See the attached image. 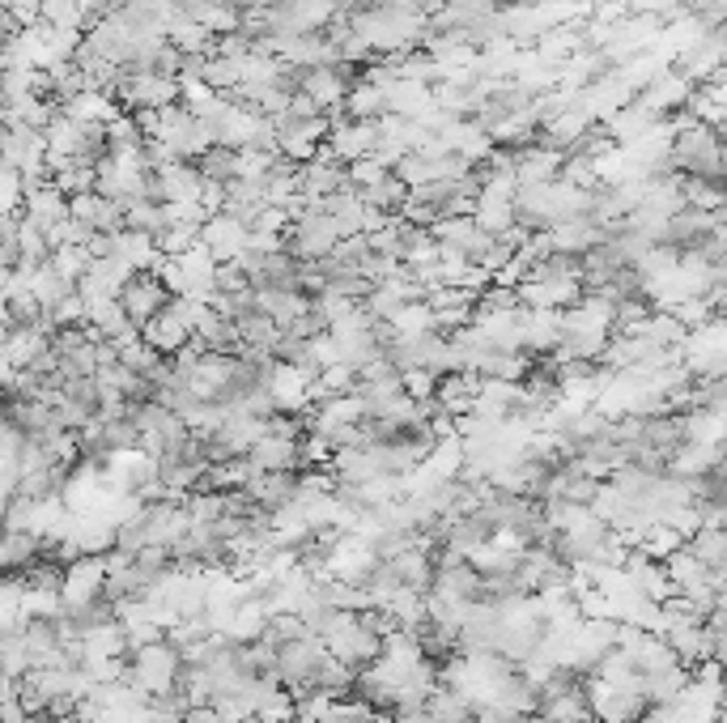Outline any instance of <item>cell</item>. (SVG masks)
<instances>
[{
    "label": "cell",
    "instance_id": "cell-1",
    "mask_svg": "<svg viewBox=\"0 0 727 723\" xmlns=\"http://www.w3.org/2000/svg\"><path fill=\"white\" fill-rule=\"evenodd\" d=\"M319 643H323V651L332 655V660H340L345 668H366L370 660H379V651H384V638L379 634H370V630L358 622V613H345V608H337L332 617H328V626L319 630Z\"/></svg>",
    "mask_w": 727,
    "mask_h": 723
},
{
    "label": "cell",
    "instance_id": "cell-2",
    "mask_svg": "<svg viewBox=\"0 0 727 723\" xmlns=\"http://www.w3.org/2000/svg\"><path fill=\"white\" fill-rule=\"evenodd\" d=\"M170 298H175V294L162 286V277H158L153 268H149V273H132L120 286V294H116V303L123 307V315H128L132 328H146L153 315L167 311Z\"/></svg>",
    "mask_w": 727,
    "mask_h": 723
},
{
    "label": "cell",
    "instance_id": "cell-3",
    "mask_svg": "<svg viewBox=\"0 0 727 723\" xmlns=\"http://www.w3.org/2000/svg\"><path fill=\"white\" fill-rule=\"evenodd\" d=\"M587 702H591V720L596 723H638L651 711V702L643 699V694L613 690V685L596 681V676H587Z\"/></svg>",
    "mask_w": 727,
    "mask_h": 723
},
{
    "label": "cell",
    "instance_id": "cell-4",
    "mask_svg": "<svg viewBox=\"0 0 727 723\" xmlns=\"http://www.w3.org/2000/svg\"><path fill=\"white\" fill-rule=\"evenodd\" d=\"M107 583V562L102 557H73L60 575V608H81L102 596Z\"/></svg>",
    "mask_w": 727,
    "mask_h": 723
},
{
    "label": "cell",
    "instance_id": "cell-5",
    "mask_svg": "<svg viewBox=\"0 0 727 723\" xmlns=\"http://www.w3.org/2000/svg\"><path fill=\"white\" fill-rule=\"evenodd\" d=\"M69 217L81 221V226H90L94 235H120L123 230V209L116 200H107V196H94V192H81V196H69Z\"/></svg>",
    "mask_w": 727,
    "mask_h": 723
},
{
    "label": "cell",
    "instance_id": "cell-6",
    "mask_svg": "<svg viewBox=\"0 0 727 723\" xmlns=\"http://www.w3.org/2000/svg\"><path fill=\"white\" fill-rule=\"evenodd\" d=\"M247 459H251L260 473H302L298 438H281V434H265V438H256V447L247 452Z\"/></svg>",
    "mask_w": 727,
    "mask_h": 723
},
{
    "label": "cell",
    "instance_id": "cell-7",
    "mask_svg": "<svg viewBox=\"0 0 727 723\" xmlns=\"http://www.w3.org/2000/svg\"><path fill=\"white\" fill-rule=\"evenodd\" d=\"M391 575L400 578V587H409V592H430V583H435V554L430 549H417V545H409V549H400L396 557H388Z\"/></svg>",
    "mask_w": 727,
    "mask_h": 723
},
{
    "label": "cell",
    "instance_id": "cell-8",
    "mask_svg": "<svg viewBox=\"0 0 727 723\" xmlns=\"http://www.w3.org/2000/svg\"><path fill=\"white\" fill-rule=\"evenodd\" d=\"M39 557H43V536L0 528V575H9V571H26V566L39 562Z\"/></svg>",
    "mask_w": 727,
    "mask_h": 723
},
{
    "label": "cell",
    "instance_id": "cell-9",
    "mask_svg": "<svg viewBox=\"0 0 727 723\" xmlns=\"http://www.w3.org/2000/svg\"><path fill=\"white\" fill-rule=\"evenodd\" d=\"M340 116H345V120H379V116H388L384 86L353 81V86H349V95L340 98Z\"/></svg>",
    "mask_w": 727,
    "mask_h": 723
},
{
    "label": "cell",
    "instance_id": "cell-10",
    "mask_svg": "<svg viewBox=\"0 0 727 723\" xmlns=\"http://www.w3.org/2000/svg\"><path fill=\"white\" fill-rule=\"evenodd\" d=\"M651 123H659V116H655L643 98H634L630 107H621V111L605 123V132L613 137V141H634V137H647Z\"/></svg>",
    "mask_w": 727,
    "mask_h": 723
},
{
    "label": "cell",
    "instance_id": "cell-11",
    "mask_svg": "<svg viewBox=\"0 0 727 723\" xmlns=\"http://www.w3.org/2000/svg\"><path fill=\"white\" fill-rule=\"evenodd\" d=\"M358 200H362L366 209H375V214H388V217H396L400 209H405V200H409V188L396 179V175H384L379 184H370V188H362L358 192Z\"/></svg>",
    "mask_w": 727,
    "mask_h": 723
},
{
    "label": "cell",
    "instance_id": "cell-12",
    "mask_svg": "<svg viewBox=\"0 0 727 723\" xmlns=\"http://www.w3.org/2000/svg\"><path fill=\"white\" fill-rule=\"evenodd\" d=\"M235 328H239V340L242 349H260V354H272V345H277V337H281V328L268 319L260 307L256 311H247L235 319Z\"/></svg>",
    "mask_w": 727,
    "mask_h": 723
},
{
    "label": "cell",
    "instance_id": "cell-13",
    "mask_svg": "<svg viewBox=\"0 0 727 723\" xmlns=\"http://www.w3.org/2000/svg\"><path fill=\"white\" fill-rule=\"evenodd\" d=\"M192 167L200 170V179H209V184H230V179H239V149L209 145L200 158H192Z\"/></svg>",
    "mask_w": 727,
    "mask_h": 723
},
{
    "label": "cell",
    "instance_id": "cell-14",
    "mask_svg": "<svg viewBox=\"0 0 727 723\" xmlns=\"http://www.w3.org/2000/svg\"><path fill=\"white\" fill-rule=\"evenodd\" d=\"M685 549L698 557L706 571H724L727 566V532L724 528H698L689 541H685Z\"/></svg>",
    "mask_w": 727,
    "mask_h": 723
},
{
    "label": "cell",
    "instance_id": "cell-15",
    "mask_svg": "<svg viewBox=\"0 0 727 723\" xmlns=\"http://www.w3.org/2000/svg\"><path fill=\"white\" fill-rule=\"evenodd\" d=\"M123 230H137V235H158L167 230V205H153V200H132L123 205Z\"/></svg>",
    "mask_w": 727,
    "mask_h": 723
},
{
    "label": "cell",
    "instance_id": "cell-16",
    "mask_svg": "<svg viewBox=\"0 0 727 723\" xmlns=\"http://www.w3.org/2000/svg\"><path fill=\"white\" fill-rule=\"evenodd\" d=\"M680 545H685V536L677 528H668V524H651V528L643 532V541H638V549L651 557V562H664L668 554H677Z\"/></svg>",
    "mask_w": 727,
    "mask_h": 723
},
{
    "label": "cell",
    "instance_id": "cell-17",
    "mask_svg": "<svg viewBox=\"0 0 727 723\" xmlns=\"http://www.w3.org/2000/svg\"><path fill=\"white\" fill-rule=\"evenodd\" d=\"M256 720L260 723H298V706L286 690H272L260 706H256Z\"/></svg>",
    "mask_w": 727,
    "mask_h": 723
},
{
    "label": "cell",
    "instance_id": "cell-18",
    "mask_svg": "<svg viewBox=\"0 0 727 723\" xmlns=\"http://www.w3.org/2000/svg\"><path fill=\"white\" fill-rule=\"evenodd\" d=\"M694 22H703L706 34H719V26H724V0H698L694 4Z\"/></svg>",
    "mask_w": 727,
    "mask_h": 723
},
{
    "label": "cell",
    "instance_id": "cell-19",
    "mask_svg": "<svg viewBox=\"0 0 727 723\" xmlns=\"http://www.w3.org/2000/svg\"><path fill=\"white\" fill-rule=\"evenodd\" d=\"M179 723H221V720H218V711H213V702H196V706L183 711V720Z\"/></svg>",
    "mask_w": 727,
    "mask_h": 723
}]
</instances>
